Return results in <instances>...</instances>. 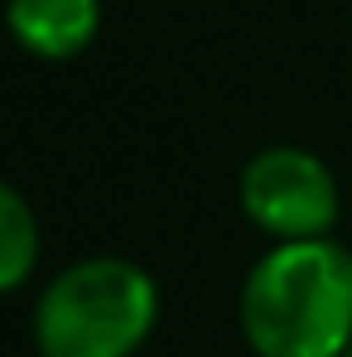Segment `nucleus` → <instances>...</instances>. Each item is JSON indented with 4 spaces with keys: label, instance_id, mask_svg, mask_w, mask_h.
<instances>
[{
    "label": "nucleus",
    "instance_id": "nucleus-5",
    "mask_svg": "<svg viewBox=\"0 0 352 357\" xmlns=\"http://www.w3.org/2000/svg\"><path fill=\"white\" fill-rule=\"evenodd\" d=\"M39 261V222L15 188H0V285L20 290Z\"/></svg>",
    "mask_w": 352,
    "mask_h": 357
},
{
    "label": "nucleus",
    "instance_id": "nucleus-1",
    "mask_svg": "<svg viewBox=\"0 0 352 357\" xmlns=\"http://www.w3.org/2000/svg\"><path fill=\"white\" fill-rule=\"evenodd\" d=\"M241 333L261 357H343L352 348V251L280 241L241 285Z\"/></svg>",
    "mask_w": 352,
    "mask_h": 357
},
{
    "label": "nucleus",
    "instance_id": "nucleus-2",
    "mask_svg": "<svg viewBox=\"0 0 352 357\" xmlns=\"http://www.w3.org/2000/svg\"><path fill=\"white\" fill-rule=\"evenodd\" d=\"M155 280L116 256H92L49 280L34 314L44 357H130L155 328Z\"/></svg>",
    "mask_w": 352,
    "mask_h": 357
},
{
    "label": "nucleus",
    "instance_id": "nucleus-6",
    "mask_svg": "<svg viewBox=\"0 0 352 357\" xmlns=\"http://www.w3.org/2000/svg\"><path fill=\"white\" fill-rule=\"evenodd\" d=\"M343 357H352V348H348V353H343Z\"/></svg>",
    "mask_w": 352,
    "mask_h": 357
},
{
    "label": "nucleus",
    "instance_id": "nucleus-3",
    "mask_svg": "<svg viewBox=\"0 0 352 357\" xmlns=\"http://www.w3.org/2000/svg\"><path fill=\"white\" fill-rule=\"evenodd\" d=\"M246 218L280 241H319L338 222V183L309 150L275 145L261 150L241 174Z\"/></svg>",
    "mask_w": 352,
    "mask_h": 357
},
{
    "label": "nucleus",
    "instance_id": "nucleus-4",
    "mask_svg": "<svg viewBox=\"0 0 352 357\" xmlns=\"http://www.w3.org/2000/svg\"><path fill=\"white\" fill-rule=\"evenodd\" d=\"M10 34L39 59H72L92 44L102 24L97 0H10L5 5Z\"/></svg>",
    "mask_w": 352,
    "mask_h": 357
}]
</instances>
